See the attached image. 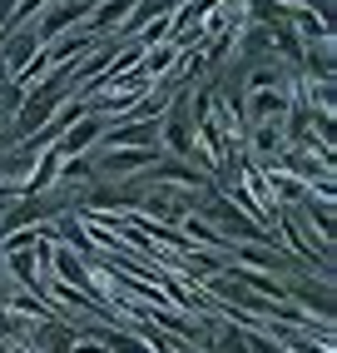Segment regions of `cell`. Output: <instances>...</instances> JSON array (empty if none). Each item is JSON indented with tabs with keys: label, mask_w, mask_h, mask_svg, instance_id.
I'll use <instances>...</instances> for the list:
<instances>
[{
	"label": "cell",
	"mask_w": 337,
	"mask_h": 353,
	"mask_svg": "<svg viewBox=\"0 0 337 353\" xmlns=\"http://www.w3.org/2000/svg\"><path fill=\"white\" fill-rule=\"evenodd\" d=\"M94 139H105V120H100V114H89V120H80L75 130H65V134L55 139V150L69 159V154H80L85 145H94Z\"/></svg>",
	"instance_id": "obj_4"
},
{
	"label": "cell",
	"mask_w": 337,
	"mask_h": 353,
	"mask_svg": "<svg viewBox=\"0 0 337 353\" xmlns=\"http://www.w3.org/2000/svg\"><path fill=\"white\" fill-rule=\"evenodd\" d=\"M85 10H89L85 0H55V6H50V15H40L35 35H40V40H50V35H60V30L69 26V20H80Z\"/></svg>",
	"instance_id": "obj_5"
},
{
	"label": "cell",
	"mask_w": 337,
	"mask_h": 353,
	"mask_svg": "<svg viewBox=\"0 0 337 353\" xmlns=\"http://www.w3.org/2000/svg\"><path fill=\"white\" fill-rule=\"evenodd\" d=\"M194 204H199V199L184 194V190H149V194H139V209H149V214L164 219V224H179L184 209H194Z\"/></svg>",
	"instance_id": "obj_3"
},
{
	"label": "cell",
	"mask_w": 337,
	"mask_h": 353,
	"mask_svg": "<svg viewBox=\"0 0 337 353\" xmlns=\"http://www.w3.org/2000/svg\"><path fill=\"white\" fill-rule=\"evenodd\" d=\"M45 348H69V334H65V328H45V334H35Z\"/></svg>",
	"instance_id": "obj_7"
},
{
	"label": "cell",
	"mask_w": 337,
	"mask_h": 353,
	"mask_svg": "<svg viewBox=\"0 0 337 353\" xmlns=\"http://www.w3.org/2000/svg\"><path fill=\"white\" fill-rule=\"evenodd\" d=\"M134 6H139V0H100V10H94L89 26L94 30H114V26H124V20H129Z\"/></svg>",
	"instance_id": "obj_6"
},
{
	"label": "cell",
	"mask_w": 337,
	"mask_h": 353,
	"mask_svg": "<svg viewBox=\"0 0 337 353\" xmlns=\"http://www.w3.org/2000/svg\"><path fill=\"white\" fill-rule=\"evenodd\" d=\"M35 55H40L35 26H20V30H6V35H0V70H6V75H20Z\"/></svg>",
	"instance_id": "obj_1"
},
{
	"label": "cell",
	"mask_w": 337,
	"mask_h": 353,
	"mask_svg": "<svg viewBox=\"0 0 337 353\" xmlns=\"http://www.w3.org/2000/svg\"><path fill=\"white\" fill-rule=\"evenodd\" d=\"M154 150L159 154V120H129V125H119V130H105V150Z\"/></svg>",
	"instance_id": "obj_2"
}]
</instances>
